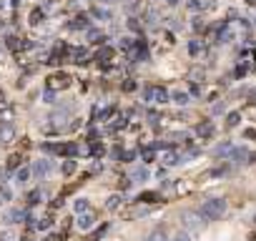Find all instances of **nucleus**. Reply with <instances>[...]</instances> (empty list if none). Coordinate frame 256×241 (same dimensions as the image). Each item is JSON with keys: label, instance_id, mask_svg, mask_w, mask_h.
<instances>
[{"label": "nucleus", "instance_id": "obj_24", "mask_svg": "<svg viewBox=\"0 0 256 241\" xmlns=\"http://www.w3.org/2000/svg\"><path fill=\"white\" fill-rule=\"evenodd\" d=\"M90 15H96L101 20H111V10H103V8H90Z\"/></svg>", "mask_w": 256, "mask_h": 241}, {"label": "nucleus", "instance_id": "obj_20", "mask_svg": "<svg viewBox=\"0 0 256 241\" xmlns=\"http://www.w3.org/2000/svg\"><path fill=\"white\" fill-rule=\"evenodd\" d=\"M96 60H101V63L105 66V60H108V58H113V48H101L96 55H93Z\"/></svg>", "mask_w": 256, "mask_h": 241}, {"label": "nucleus", "instance_id": "obj_41", "mask_svg": "<svg viewBox=\"0 0 256 241\" xmlns=\"http://www.w3.org/2000/svg\"><path fill=\"white\" fill-rule=\"evenodd\" d=\"M48 226H51V224H48V219H40V224H38V229H48Z\"/></svg>", "mask_w": 256, "mask_h": 241}, {"label": "nucleus", "instance_id": "obj_31", "mask_svg": "<svg viewBox=\"0 0 256 241\" xmlns=\"http://www.w3.org/2000/svg\"><path fill=\"white\" fill-rule=\"evenodd\" d=\"M88 40L90 43H101L103 40V33H101V30H88Z\"/></svg>", "mask_w": 256, "mask_h": 241}, {"label": "nucleus", "instance_id": "obj_4", "mask_svg": "<svg viewBox=\"0 0 256 241\" xmlns=\"http://www.w3.org/2000/svg\"><path fill=\"white\" fill-rule=\"evenodd\" d=\"M234 38H236V28H234V23H221L219 30H216V40H219V43H231Z\"/></svg>", "mask_w": 256, "mask_h": 241}, {"label": "nucleus", "instance_id": "obj_35", "mask_svg": "<svg viewBox=\"0 0 256 241\" xmlns=\"http://www.w3.org/2000/svg\"><path fill=\"white\" fill-rule=\"evenodd\" d=\"M23 216H25L23 211H10V214H8V221H10V224H15V221H20Z\"/></svg>", "mask_w": 256, "mask_h": 241}, {"label": "nucleus", "instance_id": "obj_8", "mask_svg": "<svg viewBox=\"0 0 256 241\" xmlns=\"http://www.w3.org/2000/svg\"><path fill=\"white\" fill-rule=\"evenodd\" d=\"M93 226H96V214H93V211H88V214H81L78 216V229L81 231H90Z\"/></svg>", "mask_w": 256, "mask_h": 241}, {"label": "nucleus", "instance_id": "obj_42", "mask_svg": "<svg viewBox=\"0 0 256 241\" xmlns=\"http://www.w3.org/2000/svg\"><path fill=\"white\" fill-rule=\"evenodd\" d=\"M128 28H131V30H141V28H138V23H136V20H133V18H131V20H128Z\"/></svg>", "mask_w": 256, "mask_h": 241}, {"label": "nucleus", "instance_id": "obj_17", "mask_svg": "<svg viewBox=\"0 0 256 241\" xmlns=\"http://www.w3.org/2000/svg\"><path fill=\"white\" fill-rule=\"evenodd\" d=\"M161 161H163L166 166H176V163H181V156L176 154V151H166V154L161 156Z\"/></svg>", "mask_w": 256, "mask_h": 241}, {"label": "nucleus", "instance_id": "obj_7", "mask_svg": "<svg viewBox=\"0 0 256 241\" xmlns=\"http://www.w3.org/2000/svg\"><path fill=\"white\" fill-rule=\"evenodd\" d=\"M13 138H15L13 123H10V120H3V123H0V143H10Z\"/></svg>", "mask_w": 256, "mask_h": 241}, {"label": "nucleus", "instance_id": "obj_37", "mask_svg": "<svg viewBox=\"0 0 256 241\" xmlns=\"http://www.w3.org/2000/svg\"><path fill=\"white\" fill-rule=\"evenodd\" d=\"M171 241H191V234H188V231H178Z\"/></svg>", "mask_w": 256, "mask_h": 241}, {"label": "nucleus", "instance_id": "obj_21", "mask_svg": "<svg viewBox=\"0 0 256 241\" xmlns=\"http://www.w3.org/2000/svg\"><path fill=\"white\" fill-rule=\"evenodd\" d=\"M146 241H171V239H169V234H166L163 229H156V231H151V236Z\"/></svg>", "mask_w": 256, "mask_h": 241}, {"label": "nucleus", "instance_id": "obj_27", "mask_svg": "<svg viewBox=\"0 0 256 241\" xmlns=\"http://www.w3.org/2000/svg\"><path fill=\"white\" fill-rule=\"evenodd\" d=\"M158 199H161V196H158L156 191H154V193H141V196H138V201H143V204H156Z\"/></svg>", "mask_w": 256, "mask_h": 241}, {"label": "nucleus", "instance_id": "obj_16", "mask_svg": "<svg viewBox=\"0 0 256 241\" xmlns=\"http://www.w3.org/2000/svg\"><path fill=\"white\" fill-rule=\"evenodd\" d=\"M30 176H33V169H30V166H23V169H18V173H15V181H18V184H28Z\"/></svg>", "mask_w": 256, "mask_h": 241}, {"label": "nucleus", "instance_id": "obj_38", "mask_svg": "<svg viewBox=\"0 0 256 241\" xmlns=\"http://www.w3.org/2000/svg\"><path fill=\"white\" fill-rule=\"evenodd\" d=\"M73 171H75V161L70 158V161H66V163H63V173H73Z\"/></svg>", "mask_w": 256, "mask_h": 241}, {"label": "nucleus", "instance_id": "obj_3", "mask_svg": "<svg viewBox=\"0 0 256 241\" xmlns=\"http://www.w3.org/2000/svg\"><path fill=\"white\" fill-rule=\"evenodd\" d=\"M146 101L154 103V105H163V103L171 101V96H169V90H166L163 86H148L146 88Z\"/></svg>", "mask_w": 256, "mask_h": 241}, {"label": "nucleus", "instance_id": "obj_40", "mask_svg": "<svg viewBox=\"0 0 256 241\" xmlns=\"http://www.w3.org/2000/svg\"><path fill=\"white\" fill-rule=\"evenodd\" d=\"M136 86H138L136 81H126V83H123V90H136Z\"/></svg>", "mask_w": 256, "mask_h": 241}, {"label": "nucleus", "instance_id": "obj_25", "mask_svg": "<svg viewBox=\"0 0 256 241\" xmlns=\"http://www.w3.org/2000/svg\"><path fill=\"white\" fill-rule=\"evenodd\" d=\"M231 158H234L236 163H244V161L249 158V151H246V148H236V151H234V156H231Z\"/></svg>", "mask_w": 256, "mask_h": 241}, {"label": "nucleus", "instance_id": "obj_19", "mask_svg": "<svg viewBox=\"0 0 256 241\" xmlns=\"http://www.w3.org/2000/svg\"><path fill=\"white\" fill-rule=\"evenodd\" d=\"M171 98H173V103H176V105H186V103L191 101V96H188V93H184V90H176V93H173Z\"/></svg>", "mask_w": 256, "mask_h": 241}, {"label": "nucleus", "instance_id": "obj_6", "mask_svg": "<svg viewBox=\"0 0 256 241\" xmlns=\"http://www.w3.org/2000/svg\"><path fill=\"white\" fill-rule=\"evenodd\" d=\"M128 58H131V60H146V58H148V48H146V43H143V40H136V45L128 51Z\"/></svg>", "mask_w": 256, "mask_h": 241}, {"label": "nucleus", "instance_id": "obj_45", "mask_svg": "<svg viewBox=\"0 0 256 241\" xmlns=\"http://www.w3.org/2000/svg\"><path fill=\"white\" fill-rule=\"evenodd\" d=\"M246 3H249V5H256V0H246Z\"/></svg>", "mask_w": 256, "mask_h": 241}, {"label": "nucleus", "instance_id": "obj_1", "mask_svg": "<svg viewBox=\"0 0 256 241\" xmlns=\"http://www.w3.org/2000/svg\"><path fill=\"white\" fill-rule=\"evenodd\" d=\"M201 214H204L206 221L221 219V216L226 214V201H223V199H206V201L201 204Z\"/></svg>", "mask_w": 256, "mask_h": 241}, {"label": "nucleus", "instance_id": "obj_15", "mask_svg": "<svg viewBox=\"0 0 256 241\" xmlns=\"http://www.w3.org/2000/svg\"><path fill=\"white\" fill-rule=\"evenodd\" d=\"M214 123H211V120H204V123H199L196 126V133L201 136V138H211V136H214Z\"/></svg>", "mask_w": 256, "mask_h": 241}, {"label": "nucleus", "instance_id": "obj_10", "mask_svg": "<svg viewBox=\"0 0 256 241\" xmlns=\"http://www.w3.org/2000/svg\"><path fill=\"white\" fill-rule=\"evenodd\" d=\"M234 151H236V146H231V143H219L214 151H211V154H214L216 158H231Z\"/></svg>", "mask_w": 256, "mask_h": 241}, {"label": "nucleus", "instance_id": "obj_5", "mask_svg": "<svg viewBox=\"0 0 256 241\" xmlns=\"http://www.w3.org/2000/svg\"><path fill=\"white\" fill-rule=\"evenodd\" d=\"M33 176H38V178H45V176H51V171H53V161L51 158H40V161H35L33 166Z\"/></svg>", "mask_w": 256, "mask_h": 241}, {"label": "nucleus", "instance_id": "obj_11", "mask_svg": "<svg viewBox=\"0 0 256 241\" xmlns=\"http://www.w3.org/2000/svg\"><path fill=\"white\" fill-rule=\"evenodd\" d=\"M188 10L191 13H201V10H208V8H214V0H188Z\"/></svg>", "mask_w": 256, "mask_h": 241}, {"label": "nucleus", "instance_id": "obj_30", "mask_svg": "<svg viewBox=\"0 0 256 241\" xmlns=\"http://www.w3.org/2000/svg\"><path fill=\"white\" fill-rule=\"evenodd\" d=\"M5 45H8L10 51H18V48H23V43H18V38H13V35H10V38H5Z\"/></svg>", "mask_w": 256, "mask_h": 241}, {"label": "nucleus", "instance_id": "obj_9", "mask_svg": "<svg viewBox=\"0 0 256 241\" xmlns=\"http://www.w3.org/2000/svg\"><path fill=\"white\" fill-rule=\"evenodd\" d=\"M68 86H70V78H68V75H63V73H58V75H53V78H48V88H53V90L68 88Z\"/></svg>", "mask_w": 256, "mask_h": 241}, {"label": "nucleus", "instance_id": "obj_23", "mask_svg": "<svg viewBox=\"0 0 256 241\" xmlns=\"http://www.w3.org/2000/svg\"><path fill=\"white\" fill-rule=\"evenodd\" d=\"M40 199H43V191H40V189H33V191L28 193V204H30V206L40 204Z\"/></svg>", "mask_w": 256, "mask_h": 241}, {"label": "nucleus", "instance_id": "obj_33", "mask_svg": "<svg viewBox=\"0 0 256 241\" xmlns=\"http://www.w3.org/2000/svg\"><path fill=\"white\" fill-rule=\"evenodd\" d=\"M133 45H136V40H133V38H120V48H123L126 53L133 48Z\"/></svg>", "mask_w": 256, "mask_h": 241}, {"label": "nucleus", "instance_id": "obj_26", "mask_svg": "<svg viewBox=\"0 0 256 241\" xmlns=\"http://www.w3.org/2000/svg\"><path fill=\"white\" fill-rule=\"evenodd\" d=\"M63 120H66V113L58 111V113H53V118H51V126H53V128H60V126H63Z\"/></svg>", "mask_w": 256, "mask_h": 241}, {"label": "nucleus", "instance_id": "obj_22", "mask_svg": "<svg viewBox=\"0 0 256 241\" xmlns=\"http://www.w3.org/2000/svg\"><path fill=\"white\" fill-rule=\"evenodd\" d=\"M120 201H123V199H120L118 193H113V196H108V201H105V208H108V211H116V208L120 206Z\"/></svg>", "mask_w": 256, "mask_h": 241}, {"label": "nucleus", "instance_id": "obj_2", "mask_svg": "<svg viewBox=\"0 0 256 241\" xmlns=\"http://www.w3.org/2000/svg\"><path fill=\"white\" fill-rule=\"evenodd\" d=\"M181 221H184L188 234H201L206 229V219H204L201 211H184V214H181Z\"/></svg>", "mask_w": 256, "mask_h": 241}, {"label": "nucleus", "instance_id": "obj_36", "mask_svg": "<svg viewBox=\"0 0 256 241\" xmlns=\"http://www.w3.org/2000/svg\"><path fill=\"white\" fill-rule=\"evenodd\" d=\"M108 229H111V226H108V224H105V226H101V229H98V231H96L93 236H90V241H101V236H103L105 231H108Z\"/></svg>", "mask_w": 256, "mask_h": 241}, {"label": "nucleus", "instance_id": "obj_18", "mask_svg": "<svg viewBox=\"0 0 256 241\" xmlns=\"http://www.w3.org/2000/svg\"><path fill=\"white\" fill-rule=\"evenodd\" d=\"M73 208H75V214H88L90 211V204H88V199H75V204H73Z\"/></svg>", "mask_w": 256, "mask_h": 241}, {"label": "nucleus", "instance_id": "obj_34", "mask_svg": "<svg viewBox=\"0 0 256 241\" xmlns=\"http://www.w3.org/2000/svg\"><path fill=\"white\" fill-rule=\"evenodd\" d=\"M43 98H45V103H55V90H53V88H45Z\"/></svg>", "mask_w": 256, "mask_h": 241}, {"label": "nucleus", "instance_id": "obj_44", "mask_svg": "<svg viewBox=\"0 0 256 241\" xmlns=\"http://www.w3.org/2000/svg\"><path fill=\"white\" fill-rule=\"evenodd\" d=\"M163 3H169V5H176V3H178V0H163Z\"/></svg>", "mask_w": 256, "mask_h": 241}, {"label": "nucleus", "instance_id": "obj_28", "mask_svg": "<svg viewBox=\"0 0 256 241\" xmlns=\"http://www.w3.org/2000/svg\"><path fill=\"white\" fill-rule=\"evenodd\" d=\"M201 51H204V45H201L199 40H191V43H188V53H191V55H201Z\"/></svg>", "mask_w": 256, "mask_h": 241}, {"label": "nucleus", "instance_id": "obj_39", "mask_svg": "<svg viewBox=\"0 0 256 241\" xmlns=\"http://www.w3.org/2000/svg\"><path fill=\"white\" fill-rule=\"evenodd\" d=\"M90 154H93V156H101V154H103V146H101V143H93V146H90Z\"/></svg>", "mask_w": 256, "mask_h": 241}, {"label": "nucleus", "instance_id": "obj_12", "mask_svg": "<svg viewBox=\"0 0 256 241\" xmlns=\"http://www.w3.org/2000/svg\"><path fill=\"white\" fill-rule=\"evenodd\" d=\"M68 58L75 60V63H88L90 53H88L85 48H70V51H68Z\"/></svg>", "mask_w": 256, "mask_h": 241}, {"label": "nucleus", "instance_id": "obj_13", "mask_svg": "<svg viewBox=\"0 0 256 241\" xmlns=\"http://www.w3.org/2000/svg\"><path fill=\"white\" fill-rule=\"evenodd\" d=\"M131 184H143V181H148V169H143V166H138V169H131Z\"/></svg>", "mask_w": 256, "mask_h": 241}, {"label": "nucleus", "instance_id": "obj_43", "mask_svg": "<svg viewBox=\"0 0 256 241\" xmlns=\"http://www.w3.org/2000/svg\"><path fill=\"white\" fill-rule=\"evenodd\" d=\"M214 113H223V103H216L214 105Z\"/></svg>", "mask_w": 256, "mask_h": 241}, {"label": "nucleus", "instance_id": "obj_14", "mask_svg": "<svg viewBox=\"0 0 256 241\" xmlns=\"http://www.w3.org/2000/svg\"><path fill=\"white\" fill-rule=\"evenodd\" d=\"M68 28L70 30H90V20L85 18V15H78V18H73L68 23Z\"/></svg>", "mask_w": 256, "mask_h": 241}, {"label": "nucleus", "instance_id": "obj_29", "mask_svg": "<svg viewBox=\"0 0 256 241\" xmlns=\"http://www.w3.org/2000/svg\"><path fill=\"white\" fill-rule=\"evenodd\" d=\"M239 120H241V116L234 111V113H229V118H226V126H229V128H234V126H239Z\"/></svg>", "mask_w": 256, "mask_h": 241}, {"label": "nucleus", "instance_id": "obj_32", "mask_svg": "<svg viewBox=\"0 0 256 241\" xmlns=\"http://www.w3.org/2000/svg\"><path fill=\"white\" fill-rule=\"evenodd\" d=\"M40 20H43V10H40V8H35L33 13H30V23H33V25H38Z\"/></svg>", "mask_w": 256, "mask_h": 241}]
</instances>
